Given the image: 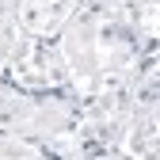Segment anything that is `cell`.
<instances>
[{"label": "cell", "mask_w": 160, "mask_h": 160, "mask_svg": "<svg viewBox=\"0 0 160 160\" xmlns=\"http://www.w3.org/2000/svg\"><path fill=\"white\" fill-rule=\"evenodd\" d=\"M53 46L80 103L126 92L156 61V0L80 4Z\"/></svg>", "instance_id": "1"}, {"label": "cell", "mask_w": 160, "mask_h": 160, "mask_svg": "<svg viewBox=\"0 0 160 160\" xmlns=\"http://www.w3.org/2000/svg\"><path fill=\"white\" fill-rule=\"evenodd\" d=\"M0 133L42 145L61 160L80 156V99L72 92H19L0 84Z\"/></svg>", "instance_id": "2"}, {"label": "cell", "mask_w": 160, "mask_h": 160, "mask_svg": "<svg viewBox=\"0 0 160 160\" xmlns=\"http://www.w3.org/2000/svg\"><path fill=\"white\" fill-rule=\"evenodd\" d=\"M156 61L145 65V72L133 80V95H130V114L122 122V133L114 141V156L118 160H160L156 141H160V92H156Z\"/></svg>", "instance_id": "3"}, {"label": "cell", "mask_w": 160, "mask_h": 160, "mask_svg": "<svg viewBox=\"0 0 160 160\" xmlns=\"http://www.w3.org/2000/svg\"><path fill=\"white\" fill-rule=\"evenodd\" d=\"M0 84L19 88V92H69L57 46L53 42H38V38H27L23 42L19 57L12 61V69L4 72Z\"/></svg>", "instance_id": "4"}, {"label": "cell", "mask_w": 160, "mask_h": 160, "mask_svg": "<svg viewBox=\"0 0 160 160\" xmlns=\"http://www.w3.org/2000/svg\"><path fill=\"white\" fill-rule=\"evenodd\" d=\"M76 8H80V0H19L15 4V19H19V27H23L27 38L57 42V34L69 27Z\"/></svg>", "instance_id": "5"}, {"label": "cell", "mask_w": 160, "mask_h": 160, "mask_svg": "<svg viewBox=\"0 0 160 160\" xmlns=\"http://www.w3.org/2000/svg\"><path fill=\"white\" fill-rule=\"evenodd\" d=\"M23 42H27V34H23V27H19V19H15V4L0 0V80L12 69V61L19 57Z\"/></svg>", "instance_id": "6"}, {"label": "cell", "mask_w": 160, "mask_h": 160, "mask_svg": "<svg viewBox=\"0 0 160 160\" xmlns=\"http://www.w3.org/2000/svg\"><path fill=\"white\" fill-rule=\"evenodd\" d=\"M0 160H61V156L42 149V145H31V141H23V137L0 133Z\"/></svg>", "instance_id": "7"}, {"label": "cell", "mask_w": 160, "mask_h": 160, "mask_svg": "<svg viewBox=\"0 0 160 160\" xmlns=\"http://www.w3.org/2000/svg\"><path fill=\"white\" fill-rule=\"evenodd\" d=\"M80 4H137V0H80Z\"/></svg>", "instance_id": "8"}, {"label": "cell", "mask_w": 160, "mask_h": 160, "mask_svg": "<svg viewBox=\"0 0 160 160\" xmlns=\"http://www.w3.org/2000/svg\"><path fill=\"white\" fill-rule=\"evenodd\" d=\"M84 160H118L114 152H99V156H84Z\"/></svg>", "instance_id": "9"}, {"label": "cell", "mask_w": 160, "mask_h": 160, "mask_svg": "<svg viewBox=\"0 0 160 160\" xmlns=\"http://www.w3.org/2000/svg\"><path fill=\"white\" fill-rule=\"evenodd\" d=\"M8 4H19V0H8Z\"/></svg>", "instance_id": "10"}]
</instances>
